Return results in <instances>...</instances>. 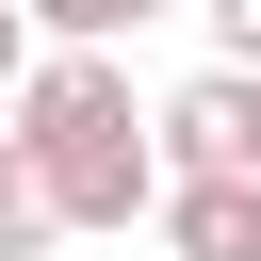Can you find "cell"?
<instances>
[{"label":"cell","mask_w":261,"mask_h":261,"mask_svg":"<svg viewBox=\"0 0 261 261\" xmlns=\"http://www.w3.org/2000/svg\"><path fill=\"white\" fill-rule=\"evenodd\" d=\"M33 65H49V49H33V16L0 0V114H16V82H33Z\"/></svg>","instance_id":"8992f818"},{"label":"cell","mask_w":261,"mask_h":261,"mask_svg":"<svg viewBox=\"0 0 261 261\" xmlns=\"http://www.w3.org/2000/svg\"><path fill=\"white\" fill-rule=\"evenodd\" d=\"M16 16H33V49H114V33H147L179 0H16Z\"/></svg>","instance_id":"277c9868"},{"label":"cell","mask_w":261,"mask_h":261,"mask_svg":"<svg viewBox=\"0 0 261 261\" xmlns=\"http://www.w3.org/2000/svg\"><path fill=\"white\" fill-rule=\"evenodd\" d=\"M196 16H212V65H245V82H261V0H196Z\"/></svg>","instance_id":"5b68a950"},{"label":"cell","mask_w":261,"mask_h":261,"mask_svg":"<svg viewBox=\"0 0 261 261\" xmlns=\"http://www.w3.org/2000/svg\"><path fill=\"white\" fill-rule=\"evenodd\" d=\"M147 147H163V179H261V82L245 65H196L147 114Z\"/></svg>","instance_id":"6da1fadb"},{"label":"cell","mask_w":261,"mask_h":261,"mask_svg":"<svg viewBox=\"0 0 261 261\" xmlns=\"http://www.w3.org/2000/svg\"><path fill=\"white\" fill-rule=\"evenodd\" d=\"M163 245L179 261H261V179H163Z\"/></svg>","instance_id":"7a4b0ae2"},{"label":"cell","mask_w":261,"mask_h":261,"mask_svg":"<svg viewBox=\"0 0 261 261\" xmlns=\"http://www.w3.org/2000/svg\"><path fill=\"white\" fill-rule=\"evenodd\" d=\"M49 245H65V212H49V163L0 130V261H49Z\"/></svg>","instance_id":"3957f363"}]
</instances>
